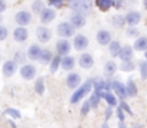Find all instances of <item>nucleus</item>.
<instances>
[{
  "mask_svg": "<svg viewBox=\"0 0 147 128\" xmlns=\"http://www.w3.org/2000/svg\"><path fill=\"white\" fill-rule=\"evenodd\" d=\"M111 90H114V92L119 95L120 100H124L127 97V94H126V85L123 84V83H120L119 80L111 81Z\"/></svg>",
  "mask_w": 147,
  "mask_h": 128,
  "instance_id": "f3484780",
  "label": "nucleus"
},
{
  "mask_svg": "<svg viewBox=\"0 0 147 128\" xmlns=\"http://www.w3.org/2000/svg\"><path fill=\"white\" fill-rule=\"evenodd\" d=\"M143 4H144V7L147 9V0H143Z\"/></svg>",
  "mask_w": 147,
  "mask_h": 128,
  "instance_id": "09e8293b",
  "label": "nucleus"
},
{
  "mask_svg": "<svg viewBox=\"0 0 147 128\" xmlns=\"http://www.w3.org/2000/svg\"><path fill=\"white\" fill-rule=\"evenodd\" d=\"M64 1H66V0H47V3H49L50 6H53L54 9H60V7H63Z\"/></svg>",
  "mask_w": 147,
  "mask_h": 128,
  "instance_id": "f704fd0d",
  "label": "nucleus"
},
{
  "mask_svg": "<svg viewBox=\"0 0 147 128\" xmlns=\"http://www.w3.org/2000/svg\"><path fill=\"white\" fill-rule=\"evenodd\" d=\"M7 36H9V30H7V27H4V26L0 24V42H4V40L7 39Z\"/></svg>",
  "mask_w": 147,
  "mask_h": 128,
  "instance_id": "e433bc0d",
  "label": "nucleus"
},
{
  "mask_svg": "<svg viewBox=\"0 0 147 128\" xmlns=\"http://www.w3.org/2000/svg\"><path fill=\"white\" fill-rule=\"evenodd\" d=\"M74 66H76L74 57H71V56H69V54L61 56V58H60V67H61L64 71H71V70L74 68Z\"/></svg>",
  "mask_w": 147,
  "mask_h": 128,
  "instance_id": "4468645a",
  "label": "nucleus"
},
{
  "mask_svg": "<svg viewBox=\"0 0 147 128\" xmlns=\"http://www.w3.org/2000/svg\"><path fill=\"white\" fill-rule=\"evenodd\" d=\"M60 58H61V57L57 54V56H54V57L50 60V63H49V64H50V66H49V71L51 73V74H54V73H56V71L60 68Z\"/></svg>",
  "mask_w": 147,
  "mask_h": 128,
  "instance_id": "a878e982",
  "label": "nucleus"
},
{
  "mask_svg": "<svg viewBox=\"0 0 147 128\" xmlns=\"http://www.w3.org/2000/svg\"><path fill=\"white\" fill-rule=\"evenodd\" d=\"M96 40L100 46H107L109 43L111 42V36H110V31L107 30H98L97 34H96Z\"/></svg>",
  "mask_w": 147,
  "mask_h": 128,
  "instance_id": "6ab92c4d",
  "label": "nucleus"
},
{
  "mask_svg": "<svg viewBox=\"0 0 147 128\" xmlns=\"http://www.w3.org/2000/svg\"><path fill=\"white\" fill-rule=\"evenodd\" d=\"M36 37L40 43H49L51 39V31L46 26H39L36 29Z\"/></svg>",
  "mask_w": 147,
  "mask_h": 128,
  "instance_id": "6e6552de",
  "label": "nucleus"
},
{
  "mask_svg": "<svg viewBox=\"0 0 147 128\" xmlns=\"http://www.w3.org/2000/svg\"><path fill=\"white\" fill-rule=\"evenodd\" d=\"M40 51H42V47L39 44H32L27 50V57L32 60V61H36L39 60V56H40Z\"/></svg>",
  "mask_w": 147,
  "mask_h": 128,
  "instance_id": "412c9836",
  "label": "nucleus"
},
{
  "mask_svg": "<svg viewBox=\"0 0 147 128\" xmlns=\"http://www.w3.org/2000/svg\"><path fill=\"white\" fill-rule=\"evenodd\" d=\"M4 114H6V115H10V117H11V118H14V120H20V118H22L20 111H19V110H16V108H6Z\"/></svg>",
  "mask_w": 147,
  "mask_h": 128,
  "instance_id": "2f4dec72",
  "label": "nucleus"
},
{
  "mask_svg": "<svg viewBox=\"0 0 147 128\" xmlns=\"http://www.w3.org/2000/svg\"><path fill=\"white\" fill-rule=\"evenodd\" d=\"M144 57H146V61H147V50L144 51Z\"/></svg>",
  "mask_w": 147,
  "mask_h": 128,
  "instance_id": "8fccbe9b",
  "label": "nucleus"
},
{
  "mask_svg": "<svg viewBox=\"0 0 147 128\" xmlns=\"http://www.w3.org/2000/svg\"><path fill=\"white\" fill-rule=\"evenodd\" d=\"M70 24H71L74 29H82V27H84V24H86V16L82 14V13H73L71 17H70Z\"/></svg>",
  "mask_w": 147,
  "mask_h": 128,
  "instance_id": "dca6fc26",
  "label": "nucleus"
},
{
  "mask_svg": "<svg viewBox=\"0 0 147 128\" xmlns=\"http://www.w3.org/2000/svg\"><path fill=\"white\" fill-rule=\"evenodd\" d=\"M133 48L136 51H146L147 50V37L146 36H140L137 37L133 43Z\"/></svg>",
  "mask_w": 147,
  "mask_h": 128,
  "instance_id": "4be33fe9",
  "label": "nucleus"
},
{
  "mask_svg": "<svg viewBox=\"0 0 147 128\" xmlns=\"http://www.w3.org/2000/svg\"><path fill=\"white\" fill-rule=\"evenodd\" d=\"M36 74H37V68H36V66H33V64H23V66L20 67V76H22V78L26 80V81L33 80V78L36 77Z\"/></svg>",
  "mask_w": 147,
  "mask_h": 128,
  "instance_id": "20e7f679",
  "label": "nucleus"
},
{
  "mask_svg": "<svg viewBox=\"0 0 147 128\" xmlns=\"http://www.w3.org/2000/svg\"><path fill=\"white\" fill-rule=\"evenodd\" d=\"M129 37H136V36H139V30L136 29V26H130L129 29H127V33H126Z\"/></svg>",
  "mask_w": 147,
  "mask_h": 128,
  "instance_id": "4c0bfd02",
  "label": "nucleus"
},
{
  "mask_svg": "<svg viewBox=\"0 0 147 128\" xmlns=\"http://www.w3.org/2000/svg\"><path fill=\"white\" fill-rule=\"evenodd\" d=\"M140 21H142V13L137 10H130L124 16V23L129 26H137Z\"/></svg>",
  "mask_w": 147,
  "mask_h": 128,
  "instance_id": "0eeeda50",
  "label": "nucleus"
},
{
  "mask_svg": "<svg viewBox=\"0 0 147 128\" xmlns=\"http://www.w3.org/2000/svg\"><path fill=\"white\" fill-rule=\"evenodd\" d=\"M120 107H121V110H123L124 113H127V114L133 115V111H131V108H130V107H129V104H126L123 100H121V104H120Z\"/></svg>",
  "mask_w": 147,
  "mask_h": 128,
  "instance_id": "ea45409f",
  "label": "nucleus"
},
{
  "mask_svg": "<svg viewBox=\"0 0 147 128\" xmlns=\"http://www.w3.org/2000/svg\"><path fill=\"white\" fill-rule=\"evenodd\" d=\"M1 20H3V19H1V16H0V23H1Z\"/></svg>",
  "mask_w": 147,
  "mask_h": 128,
  "instance_id": "3c124183",
  "label": "nucleus"
},
{
  "mask_svg": "<svg viewBox=\"0 0 147 128\" xmlns=\"http://www.w3.org/2000/svg\"><path fill=\"white\" fill-rule=\"evenodd\" d=\"M16 71H17V63H16L14 60H7V61H4V64H3V67H1V73H3L4 77L10 78V77L14 76Z\"/></svg>",
  "mask_w": 147,
  "mask_h": 128,
  "instance_id": "423d86ee",
  "label": "nucleus"
},
{
  "mask_svg": "<svg viewBox=\"0 0 147 128\" xmlns=\"http://www.w3.org/2000/svg\"><path fill=\"white\" fill-rule=\"evenodd\" d=\"M73 47L74 50L77 51H83L89 47V39L84 36V34H76L74 37V42H73Z\"/></svg>",
  "mask_w": 147,
  "mask_h": 128,
  "instance_id": "f8f14e48",
  "label": "nucleus"
},
{
  "mask_svg": "<svg viewBox=\"0 0 147 128\" xmlns=\"http://www.w3.org/2000/svg\"><path fill=\"white\" fill-rule=\"evenodd\" d=\"M14 21L17 23V26L26 27L27 24L32 23V13L27 11V10H20L14 14Z\"/></svg>",
  "mask_w": 147,
  "mask_h": 128,
  "instance_id": "39448f33",
  "label": "nucleus"
},
{
  "mask_svg": "<svg viewBox=\"0 0 147 128\" xmlns=\"http://www.w3.org/2000/svg\"><path fill=\"white\" fill-rule=\"evenodd\" d=\"M117 118H119V121H124V111L121 110L120 105L117 107Z\"/></svg>",
  "mask_w": 147,
  "mask_h": 128,
  "instance_id": "a19ab883",
  "label": "nucleus"
},
{
  "mask_svg": "<svg viewBox=\"0 0 147 128\" xmlns=\"http://www.w3.org/2000/svg\"><path fill=\"white\" fill-rule=\"evenodd\" d=\"M9 124H10V127H11V128H16V124H14V123H13V121H11V120H10V121H9Z\"/></svg>",
  "mask_w": 147,
  "mask_h": 128,
  "instance_id": "de8ad7c7",
  "label": "nucleus"
},
{
  "mask_svg": "<svg viewBox=\"0 0 147 128\" xmlns=\"http://www.w3.org/2000/svg\"><path fill=\"white\" fill-rule=\"evenodd\" d=\"M6 9H7V3H6V0H0V14H1Z\"/></svg>",
  "mask_w": 147,
  "mask_h": 128,
  "instance_id": "37998d69",
  "label": "nucleus"
},
{
  "mask_svg": "<svg viewBox=\"0 0 147 128\" xmlns=\"http://www.w3.org/2000/svg\"><path fill=\"white\" fill-rule=\"evenodd\" d=\"M39 14H40V21L43 24H49L56 19V11L54 9H50V7H43V10Z\"/></svg>",
  "mask_w": 147,
  "mask_h": 128,
  "instance_id": "9d476101",
  "label": "nucleus"
},
{
  "mask_svg": "<svg viewBox=\"0 0 147 128\" xmlns=\"http://www.w3.org/2000/svg\"><path fill=\"white\" fill-rule=\"evenodd\" d=\"M90 110H92V105H90V101L87 100L84 104H83V107H82V115H87L89 113H90Z\"/></svg>",
  "mask_w": 147,
  "mask_h": 128,
  "instance_id": "c9c22d12",
  "label": "nucleus"
},
{
  "mask_svg": "<svg viewBox=\"0 0 147 128\" xmlns=\"http://www.w3.org/2000/svg\"><path fill=\"white\" fill-rule=\"evenodd\" d=\"M101 128H110V127H109V124H107V121L101 124Z\"/></svg>",
  "mask_w": 147,
  "mask_h": 128,
  "instance_id": "49530a36",
  "label": "nucleus"
},
{
  "mask_svg": "<svg viewBox=\"0 0 147 128\" xmlns=\"http://www.w3.org/2000/svg\"><path fill=\"white\" fill-rule=\"evenodd\" d=\"M116 70H117V64L114 61H107L106 66H104V76L110 78L116 73Z\"/></svg>",
  "mask_w": 147,
  "mask_h": 128,
  "instance_id": "393cba45",
  "label": "nucleus"
},
{
  "mask_svg": "<svg viewBox=\"0 0 147 128\" xmlns=\"http://www.w3.org/2000/svg\"><path fill=\"white\" fill-rule=\"evenodd\" d=\"M93 81L94 80H87L86 83H83V84H80L76 90H74V92L71 94V97H70V104H77V103H80L92 90H93Z\"/></svg>",
  "mask_w": 147,
  "mask_h": 128,
  "instance_id": "f257e3e1",
  "label": "nucleus"
},
{
  "mask_svg": "<svg viewBox=\"0 0 147 128\" xmlns=\"http://www.w3.org/2000/svg\"><path fill=\"white\" fill-rule=\"evenodd\" d=\"M24 58H26V57H24V54H23L22 51H17L16 56H14V61H16L17 64H19V63H24Z\"/></svg>",
  "mask_w": 147,
  "mask_h": 128,
  "instance_id": "58836bf2",
  "label": "nucleus"
},
{
  "mask_svg": "<svg viewBox=\"0 0 147 128\" xmlns=\"http://www.w3.org/2000/svg\"><path fill=\"white\" fill-rule=\"evenodd\" d=\"M74 30H76V29L70 24V21L59 23V24H57V29H56L57 34H59L61 39H69V37H71V36L74 34Z\"/></svg>",
  "mask_w": 147,
  "mask_h": 128,
  "instance_id": "7ed1b4c3",
  "label": "nucleus"
},
{
  "mask_svg": "<svg viewBox=\"0 0 147 128\" xmlns=\"http://www.w3.org/2000/svg\"><path fill=\"white\" fill-rule=\"evenodd\" d=\"M80 84H82V77H80V74H77V73H70V74L66 77V85H67L70 90H76Z\"/></svg>",
  "mask_w": 147,
  "mask_h": 128,
  "instance_id": "2eb2a0df",
  "label": "nucleus"
},
{
  "mask_svg": "<svg viewBox=\"0 0 147 128\" xmlns=\"http://www.w3.org/2000/svg\"><path fill=\"white\" fill-rule=\"evenodd\" d=\"M101 98H104V101L107 103V105L109 107H117L119 105V101H117V97L111 92V91H104L103 94H101Z\"/></svg>",
  "mask_w": 147,
  "mask_h": 128,
  "instance_id": "aec40b11",
  "label": "nucleus"
},
{
  "mask_svg": "<svg viewBox=\"0 0 147 128\" xmlns=\"http://www.w3.org/2000/svg\"><path fill=\"white\" fill-rule=\"evenodd\" d=\"M139 70H140V77L143 80H147V61L146 60L139 64Z\"/></svg>",
  "mask_w": 147,
  "mask_h": 128,
  "instance_id": "72a5a7b5",
  "label": "nucleus"
},
{
  "mask_svg": "<svg viewBox=\"0 0 147 128\" xmlns=\"http://www.w3.org/2000/svg\"><path fill=\"white\" fill-rule=\"evenodd\" d=\"M134 68H136V66L133 64L131 60H130V61H121V66H120V70H121V71L130 73V71H133Z\"/></svg>",
  "mask_w": 147,
  "mask_h": 128,
  "instance_id": "7c9ffc66",
  "label": "nucleus"
},
{
  "mask_svg": "<svg viewBox=\"0 0 147 128\" xmlns=\"http://www.w3.org/2000/svg\"><path fill=\"white\" fill-rule=\"evenodd\" d=\"M53 58V54H51V51L50 50H42L40 51V56H39V61L42 63V64H49L50 60Z\"/></svg>",
  "mask_w": 147,
  "mask_h": 128,
  "instance_id": "cd10ccee",
  "label": "nucleus"
},
{
  "mask_svg": "<svg viewBox=\"0 0 147 128\" xmlns=\"http://www.w3.org/2000/svg\"><path fill=\"white\" fill-rule=\"evenodd\" d=\"M70 48H71V44L67 39H60L59 42L56 43V51L57 54L61 57V56H66L70 53Z\"/></svg>",
  "mask_w": 147,
  "mask_h": 128,
  "instance_id": "9b49d317",
  "label": "nucleus"
},
{
  "mask_svg": "<svg viewBox=\"0 0 147 128\" xmlns=\"http://www.w3.org/2000/svg\"><path fill=\"white\" fill-rule=\"evenodd\" d=\"M79 66H80L83 70H90V68H93V66H94V58H93V56L89 54V53H83V54L80 56V58H79Z\"/></svg>",
  "mask_w": 147,
  "mask_h": 128,
  "instance_id": "1a4fd4ad",
  "label": "nucleus"
},
{
  "mask_svg": "<svg viewBox=\"0 0 147 128\" xmlns=\"http://www.w3.org/2000/svg\"><path fill=\"white\" fill-rule=\"evenodd\" d=\"M94 3H96L97 9L101 11H107L114 6V0H94Z\"/></svg>",
  "mask_w": 147,
  "mask_h": 128,
  "instance_id": "b1692460",
  "label": "nucleus"
},
{
  "mask_svg": "<svg viewBox=\"0 0 147 128\" xmlns=\"http://www.w3.org/2000/svg\"><path fill=\"white\" fill-rule=\"evenodd\" d=\"M43 7H45V3H43L42 0H34V1L32 3V10H33V13H40V11L43 10Z\"/></svg>",
  "mask_w": 147,
  "mask_h": 128,
  "instance_id": "473e14b6",
  "label": "nucleus"
},
{
  "mask_svg": "<svg viewBox=\"0 0 147 128\" xmlns=\"http://www.w3.org/2000/svg\"><path fill=\"white\" fill-rule=\"evenodd\" d=\"M111 24L116 27V29H121L126 23H124V16H113V19H111Z\"/></svg>",
  "mask_w": 147,
  "mask_h": 128,
  "instance_id": "c756f323",
  "label": "nucleus"
},
{
  "mask_svg": "<svg viewBox=\"0 0 147 128\" xmlns=\"http://www.w3.org/2000/svg\"><path fill=\"white\" fill-rule=\"evenodd\" d=\"M126 94L127 97H136L137 95V84L133 78H129L127 83H126Z\"/></svg>",
  "mask_w": 147,
  "mask_h": 128,
  "instance_id": "5701e85b",
  "label": "nucleus"
},
{
  "mask_svg": "<svg viewBox=\"0 0 147 128\" xmlns=\"http://www.w3.org/2000/svg\"><path fill=\"white\" fill-rule=\"evenodd\" d=\"M111 115H113V110H111V107H109V105H107V108H106V113H104L106 121H107V120H109V118H110Z\"/></svg>",
  "mask_w": 147,
  "mask_h": 128,
  "instance_id": "79ce46f5",
  "label": "nucleus"
},
{
  "mask_svg": "<svg viewBox=\"0 0 147 128\" xmlns=\"http://www.w3.org/2000/svg\"><path fill=\"white\" fill-rule=\"evenodd\" d=\"M69 7L74 13H90L93 9V0H69Z\"/></svg>",
  "mask_w": 147,
  "mask_h": 128,
  "instance_id": "f03ea898",
  "label": "nucleus"
},
{
  "mask_svg": "<svg viewBox=\"0 0 147 128\" xmlns=\"http://www.w3.org/2000/svg\"><path fill=\"white\" fill-rule=\"evenodd\" d=\"M109 46V51H110V54L113 56V57H117L119 56V51H120V43L117 42V40H111V42L107 44Z\"/></svg>",
  "mask_w": 147,
  "mask_h": 128,
  "instance_id": "c85d7f7f",
  "label": "nucleus"
},
{
  "mask_svg": "<svg viewBox=\"0 0 147 128\" xmlns=\"http://www.w3.org/2000/svg\"><path fill=\"white\" fill-rule=\"evenodd\" d=\"M34 91H36V94H39V95H43V94H45L46 84H45V78H43V77H40V78L36 80V83H34Z\"/></svg>",
  "mask_w": 147,
  "mask_h": 128,
  "instance_id": "bb28decb",
  "label": "nucleus"
},
{
  "mask_svg": "<svg viewBox=\"0 0 147 128\" xmlns=\"http://www.w3.org/2000/svg\"><path fill=\"white\" fill-rule=\"evenodd\" d=\"M121 61H130L133 60V47L130 46H124V47H120V51H119V56Z\"/></svg>",
  "mask_w": 147,
  "mask_h": 128,
  "instance_id": "a211bd4d",
  "label": "nucleus"
},
{
  "mask_svg": "<svg viewBox=\"0 0 147 128\" xmlns=\"http://www.w3.org/2000/svg\"><path fill=\"white\" fill-rule=\"evenodd\" d=\"M133 128H144V127H143L142 124H139V123H134V124H133Z\"/></svg>",
  "mask_w": 147,
  "mask_h": 128,
  "instance_id": "a18cd8bd",
  "label": "nucleus"
},
{
  "mask_svg": "<svg viewBox=\"0 0 147 128\" xmlns=\"http://www.w3.org/2000/svg\"><path fill=\"white\" fill-rule=\"evenodd\" d=\"M119 128H127L126 123L124 121H119Z\"/></svg>",
  "mask_w": 147,
  "mask_h": 128,
  "instance_id": "c03bdc74",
  "label": "nucleus"
},
{
  "mask_svg": "<svg viewBox=\"0 0 147 128\" xmlns=\"http://www.w3.org/2000/svg\"><path fill=\"white\" fill-rule=\"evenodd\" d=\"M27 37H29V31H27L26 27L19 26V27H16V29L13 30V39H14V42L24 43L27 40Z\"/></svg>",
  "mask_w": 147,
  "mask_h": 128,
  "instance_id": "ddd939ff",
  "label": "nucleus"
}]
</instances>
